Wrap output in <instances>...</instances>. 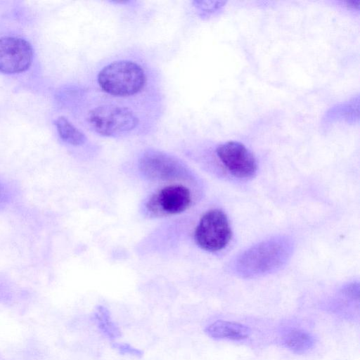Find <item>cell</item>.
<instances>
[{"mask_svg":"<svg viewBox=\"0 0 360 360\" xmlns=\"http://www.w3.org/2000/svg\"><path fill=\"white\" fill-rule=\"evenodd\" d=\"M33 49L25 39L16 37H0V72L17 74L32 64Z\"/></svg>","mask_w":360,"mask_h":360,"instance_id":"obj_6","label":"cell"},{"mask_svg":"<svg viewBox=\"0 0 360 360\" xmlns=\"http://www.w3.org/2000/svg\"><path fill=\"white\" fill-rule=\"evenodd\" d=\"M216 154L224 167L235 177L249 179L257 172L255 156L241 143L228 141L222 143L217 148Z\"/></svg>","mask_w":360,"mask_h":360,"instance_id":"obj_5","label":"cell"},{"mask_svg":"<svg viewBox=\"0 0 360 360\" xmlns=\"http://www.w3.org/2000/svg\"><path fill=\"white\" fill-rule=\"evenodd\" d=\"M147 77L143 68L131 60L112 62L98 73L97 82L101 89L108 95L128 97L142 91Z\"/></svg>","mask_w":360,"mask_h":360,"instance_id":"obj_1","label":"cell"},{"mask_svg":"<svg viewBox=\"0 0 360 360\" xmlns=\"http://www.w3.org/2000/svg\"><path fill=\"white\" fill-rule=\"evenodd\" d=\"M112 347L117 349L120 354H129L136 357H141L143 352L136 349L128 343L113 342Z\"/></svg>","mask_w":360,"mask_h":360,"instance_id":"obj_12","label":"cell"},{"mask_svg":"<svg viewBox=\"0 0 360 360\" xmlns=\"http://www.w3.org/2000/svg\"><path fill=\"white\" fill-rule=\"evenodd\" d=\"M59 136L65 142L72 146H82L86 141L85 134L63 116L55 121Z\"/></svg>","mask_w":360,"mask_h":360,"instance_id":"obj_11","label":"cell"},{"mask_svg":"<svg viewBox=\"0 0 360 360\" xmlns=\"http://www.w3.org/2000/svg\"><path fill=\"white\" fill-rule=\"evenodd\" d=\"M231 234L226 214L219 209H212L201 217L195 229L194 238L202 250L217 252L227 245Z\"/></svg>","mask_w":360,"mask_h":360,"instance_id":"obj_3","label":"cell"},{"mask_svg":"<svg viewBox=\"0 0 360 360\" xmlns=\"http://www.w3.org/2000/svg\"><path fill=\"white\" fill-rule=\"evenodd\" d=\"M93 319L100 331L109 340H114L122 335L120 329L112 321L106 307L97 306L93 314Z\"/></svg>","mask_w":360,"mask_h":360,"instance_id":"obj_10","label":"cell"},{"mask_svg":"<svg viewBox=\"0 0 360 360\" xmlns=\"http://www.w3.org/2000/svg\"><path fill=\"white\" fill-rule=\"evenodd\" d=\"M189 188L181 184L166 186L151 195L145 204L150 217H166L185 212L192 204Z\"/></svg>","mask_w":360,"mask_h":360,"instance_id":"obj_4","label":"cell"},{"mask_svg":"<svg viewBox=\"0 0 360 360\" xmlns=\"http://www.w3.org/2000/svg\"><path fill=\"white\" fill-rule=\"evenodd\" d=\"M205 333L215 340H242L251 334L250 328L242 323L217 320L205 328Z\"/></svg>","mask_w":360,"mask_h":360,"instance_id":"obj_8","label":"cell"},{"mask_svg":"<svg viewBox=\"0 0 360 360\" xmlns=\"http://www.w3.org/2000/svg\"><path fill=\"white\" fill-rule=\"evenodd\" d=\"M87 122L97 134L103 136H117L136 129L139 117L129 108L104 103L91 109L87 115Z\"/></svg>","mask_w":360,"mask_h":360,"instance_id":"obj_2","label":"cell"},{"mask_svg":"<svg viewBox=\"0 0 360 360\" xmlns=\"http://www.w3.org/2000/svg\"><path fill=\"white\" fill-rule=\"evenodd\" d=\"M9 200V193L5 185L0 182V205L6 203Z\"/></svg>","mask_w":360,"mask_h":360,"instance_id":"obj_13","label":"cell"},{"mask_svg":"<svg viewBox=\"0 0 360 360\" xmlns=\"http://www.w3.org/2000/svg\"><path fill=\"white\" fill-rule=\"evenodd\" d=\"M345 295L352 299H358L359 290L358 286L351 285L345 290Z\"/></svg>","mask_w":360,"mask_h":360,"instance_id":"obj_14","label":"cell"},{"mask_svg":"<svg viewBox=\"0 0 360 360\" xmlns=\"http://www.w3.org/2000/svg\"><path fill=\"white\" fill-rule=\"evenodd\" d=\"M283 342L292 352L296 354H303L314 347L315 340L308 332L295 329L284 335Z\"/></svg>","mask_w":360,"mask_h":360,"instance_id":"obj_9","label":"cell"},{"mask_svg":"<svg viewBox=\"0 0 360 360\" xmlns=\"http://www.w3.org/2000/svg\"><path fill=\"white\" fill-rule=\"evenodd\" d=\"M139 166L142 174L151 180L174 179L186 172L180 160L159 150L145 152L139 159Z\"/></svg>","mask_w":360,"mask_h":360,"instance_id":"obj_7","label":"cell"}]
</instances>
